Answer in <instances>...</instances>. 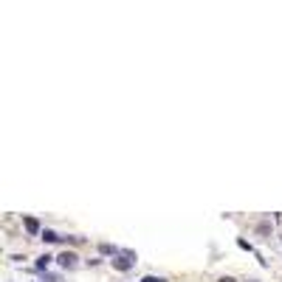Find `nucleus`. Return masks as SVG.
<instances>
[{
  "label": "nucleus",
  "instance_id": "f257e3e1",
  "mask_svg": "<svg viewBox=\"0 0 282 282\" xmlns=\"http://www.w3.org/2000/svg\"><path fill=\"white\" fill-rule=\"evenodd\" d=\"M110 263H113L116 271H130L133 265H136V257H133V254H116Z\"/></svg>",
  "mask_w": 282,
  "mask_h": 282
},
{
  "label": "nucleus",
  "instance_id": "f03ea898",
  "mask_svg": "<svg viewBox=\"0 0 282 282\" xmlns=\"http://www.w3.org/2000/svg\"><path fill=\"white\" fill-rule=\"evenodd\" d=\"M76 260H79V257L73 254V251H62V254H60V265H62V268H73Z\"/></svg>",
  "mask_w": 282,
  "mask_h": 282
},
{
  "label": "nucleus",
  "instance_id": "7ed1b4c3",
  "mask_svg": "<svg viewBox=\"0 0 282 282\" xmlns=\"http://www.w3.org/2000/svg\"><path fill=\"white\" fill-rule=\"evenodd\" d=\"M43 240H45V243H60V234H57V231H51V229H45L43 231Z\"/></svg>",
  "mask_w": 282,
  "mask_h": 282
},
{
  "label": "nucleus",
  "instance_id": "20e7f679",
  "mask_svg": "<svg viewBox=\"0 0 282 282\" xmlns=\"http://www.w3.org/2000/svg\"><path fill=\"white\" fill-rule=\"evenodd\" d=\"M26 229L31 231V234H37V231H40V223H37L34 217H26Z\"/></svg>",
  "mask_w": 282,
  "mask_h": 282
},
{
  "label": "nucleus",
  "instance_id": "39448f33",
  "mask_svg": "<svg viewBox=\"0 0 282 282\" xmlns=\"http://www.w3.org/2000/svg\"><path fill=\"white\" fill-rule=\"evenodd\" d=\"M48 265H51V257H48V254H43L40 260H37V268H40V271H45Z\"/></svg>",
  "mask_w": 282,
  "mask_h": 282
},
{
  "label": "nucleus",
  "instance_id": "423d86ee",
  "mask_svg": "<svg viewBox=\"0 0 282 282\" xmlns=\"http://www.w3.org/2000/svg\"><path fill=\"white\" fill-rule=\"evenodd\" d=\"M99 251H102V254H113L116 257V248L110 246V243H102V246H99Z\"/></svg>",
  "mask_w": 282,
  "mask_h": 282
},
{
  "label": "nucleus",
  "instance_id": "0eeeda50",
  "mask_svg": "<svg viewBox=\"0 0 282 282\" xmlns=\"http://www.w3.org/2000/svg\"><path fill=\"white\" fill-rule=\"evenodd\" d=\"M141 282H167V280H164V277H152V274H150V277H144Z\"/></svg>",
  "mask_w": 282,
  "mask_h": 282
},
{
  "label": "nucleus",
  "instance_id": "6e6552de",
  "mask_svg": "<svg viewBox=\"0 0 282 282\" xmlns=\"http://www.w3.org/2000/svg\"><path fill=\"white\" fill-rule=\"evenodd\" d=\"M217 282H234V280H231V277H220Z\"/></svg>",
  "mask_w": 282,
  "mask_h": 282
},
{
  "label": "nucleus",
  "instance_id": "1a4fd4ad",
  "mask_svg": "<svg viewBox=\"0 0 282 282\" xmlns=\"http://www.w3.org/2000/svg\"><path fill=\"white\" fill-rule=\"evenodd\" d=\"M248 282H260V280H248Z\"/></svg>",
  "mask_w": 282,
  "mask_h": 282
}]
</instances>
